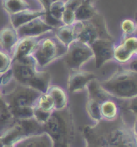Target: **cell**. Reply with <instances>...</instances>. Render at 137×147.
I'll return each mask as SVG.
<instances>
[{
    "label": "cell",
    "mask_w": 137,
    "mask_h": 147,
    "mask_svg": "<svg viewBox=\"0 0 137 147\" xmlns=\"http://www.w3.org/2000/svg\"><path fill=\"white\" fill-rule=\"evenodd\" d=\"M42 131L51 137L54 147H70L75 138V123L70 108L54 110L42 125Z\"/></svg>",
    "instance_id": "obj_2"
},
{
    "label": "cell",
    "mask_w": 137,
    "mask_h": 147,
    "mask_svg": "<svg viewBox=\"0 0 137 147\" xmlns=\"http://www.w3.org/2000/svg\"><path fill=\"white\" fill-rule=\"evenodd\" d=\"M100 84L114 99L126 101L137 95V72L124 67Z\"/></svg>",
    "instance_id": "obj_4"
},
{
    "label": "cell",
    "mask_w": 137,
    "mask_h": 147,
    "mask_svg": "<svg viewBox=\"0 0 137 147\" xmlns=\"http://www.w3.org/2000/svg\"><path fill=\"white\" fill-rule=\"evenodd\" d=\"M11 70L16 82L32 87L41 93H47L52 85L51 74L38 69L32 57L23 61H14Z\"/></svg>",
    "instance_id": "obj_3"
},
{
    "label": "cell",
    "mask_w": 137,
    "mask_h": 147,
    "mask_svg": "<svg viewBox=\"0 0 137 147\" xmlns=\"http://www.w3.org/2000/svg\"><path fill=\"white\" fill-rule=\"evenodd\" d=\"M46 14V11H25L19 13L8 15L10 23L12 28L17 29L22 25L25 24L26 23L32 20L35 18L42 16Z\"/></svg>",
    "instance_id": "obj_18"
},
{
    "label": "cell",
    "mask_w": 137,
    "mask_h": 147,
    "mask_svg": "<svg viewBox=\"0 0 137 147\" xmlns=\"http://www.w3.org/2000/svg\"><path fill=\"white\" fill-rule=\"evenodd\" d=\"M101 116L104 121H116L120 115V108L116 99L110 97L101 104Z\"/></svg>",
    "instance_id": "obj_19"
},
{
    "label": "cell",
    "mask_w": 137,
    "mask_h": 147,
    "mask_svg": "<svg viewBox=\"0 0 137 147\" xmlns=\"http://www.w3.org/2000/svg\"><path fill=\"white\" fill-rule=\"evenodd\" d=\"M62 58L67 69L77 70L82 69L86 62L94 59V53L89 45L74 40L67 46V51Z\"/></svg>",
    "instance_id": "obj_7"
},
{
    "label": "cell",
    "mask_w": 137,
    "mask_h": 147,
    "mask_svg": "<svg viewBox=\"0 0 137 147\" xmlns=\"http://www.w3.org/2000/svg\"><path fill=\"white\" fill-rule=\"evenodd\" d=\"M4 147H14L13 146H4Z\"/></svg>",
    "instance_id": "obj_39"
},
{
    "label": "cell",
    "mask_w": 137,
    "mask_h": 147,
    "mask_svg": "<svg viewBox=\"0 0 137 147\" xmlns=\"http://www.w3.org/2000/svg\"><path fill=\"white\" fill-rule=\"evenodd\" d=\"M4 100L0 97V136L3 134L15 122Z\"/></svg>",
    "instance_id": "obj_21"
},
{
    "label": "cell",
    "mask_w": 137,
    "mask_h": 147,
    "mask_svg": "<svg viewBox=\"0 0 137 147\" xmlns=\"http://www.w3.org/2000/svg\"><path fill=\"white\" fill-rule=\"evenodd\" d=\"M99 11L95 7V4L89 1L84 0L75 11L76 21H86L94 17Z\"/></svg>",
    "instance_id": "obj_22"
},
{
    "label": "cell",
    "mask_w": 137,
    "mask_h": 147,
    "mask_svg": "<svg viewBox=\"0 0 137 147\" xmlns=\"http://www.w3.org/2000/svg\"><path fill=\"white\" fill-rule=\"evenodd\" d=\"M73 27L76 40L89 45L98 39L114 40L108 29L106 19L99 11L89 20L76 21Z\"/></svg>",
    "instance_id": "obj_5"
},
{
    "label": "cell",
    "mask_w": 137,
    "mask_h": 147,
    "mask_svg": "<svg viewBox=\"0 0 137 147\" xmlns=\"http://www.w3.org/2000/svg\"><path fill=\"white\" fill-rule=\"evenodd\" d=\"M42 125L34 118L25 120H16L8 129L2 134L0 138L4 146H13L19 140L32 134L41 133Z\"/></svg>",
    "instance_id": "obj_8"
},
{
    "label": "cell",
    "mask_w": 137,
    "mask_h": 147,
    "mask_svg": "<svg viewBox=\"0 0 137 147\" xmlns=\"http://www.w3.org/2000/svg\"><path fill=\"white\" fill-rule=\"evenodd\" d=\"M12 57L7 52L0 49V75L6 73L11 68Z\"/></svg>",
    "instance_id": "obj_25"
},
{
    "label": "cell",
    "mask_w": 137,
    "mask_h": 147,
    "mask_svg": "<svg viewBox=\"0 0 137 147\" xmlns=\"http://www.w3.org/2000/svg\"><path fill=\"white\" fill-rule=\"evenodd\" d=\"M135 57H137V40L136 44V48H135Z\"/></svg>",
    "instance_id": "obj_34"
},
{
    "label": "cell",
    "mask_w": 137,
    "mask_h": 147,
    "mask_svg": "<svg viewBox=\"0 0 137 147\" xmlns=\"http://www.w3.org/2000/svg\"><path fill=\"white\" fill-rule=\"evenodd\" d=\"M136 28V21L132 19H125L121 23V30L123 36H133Z\"/></svg>",
    "instance_id": "obj_26"
},
{
    "label": "cell",
    "mask_w": 137,
    "mask_h": 147,
    "mask_svg": "<svg viewBox=\"0 0 137 147\" xmlns=\"http://www.w3.org/2000/svg\"><path fill=\"white\" fill-rule=\"evenodd\" d=\"M35 108H40L48 112L54 111V103L51 95L48 93H42L36 101Z\"/></svg>",
    "instance_id": "obj_24"
},
{
    "label": "cell",
    "mask_w": 137,
    "mask_h": 147,
    "mask_svg": "<svg viewBox=\"0 0 137 147\" xmlns=\"http://www.w3.org/2000/svg\"><path fill=\"white\" fill-rule=\"evenodd\" d=\"M95 78H97V76L94 72L83 70L82 69L69 70L67 80V89L71 93L81 92L85 91L87 85Z\"/></svg>",
    "instance_id": "obj_13"
},
{
    "label": "cell",
    "mask_w": 137,
    "mask_h": 147,
    "mask_svg": "<svg viewBox=\"0 0 137 147\" xmlns=\"http://www.w3.org/2000/svg\"><path fill=\"white\" fill-rule=\"evenodd\" d=\"M0 97H2V93H1V91H0Z\"/></svg>",
    "instance_id": "obj_40"
},
{
    "label": "cell",
    "mask_w": 137,
    "mask_h": 147,
    "mask_svg": "<svg viewBox=\"0 0 137 147\" xmlns=\"http://www.w3.org/2000/svg\"><path fill=\"white\" fill-rule=\"evenodd\" d=\"M53 34L61 43L66 47L74 40H76V35L73 25H62L56 28Z\"/></svg>",
    "instance_id": "obj_23"
},
{
    "label": "cell",
    "mask_w": 137,
    "mask_h": 147,
    "mask_svg": "<svg viewBox=\"0 0 137 147\" xmlns=\"http://www.w3.org/2000/svg\"><path fill=\"white\" fill-rule=\"evenodd\" d=\"M66 51L67 47L52 33V36L39 39L32 53V57L38 69H40L50 65L52 62L59 58H62Z\"/></svg>",
    "instance_id": "obj_6"
},
{
    "label": "cell",
    "mask_w": 137,
    "mask_h": 147,
    "mask_svg": "<svg viewBox=\"0 0 137 147\" xmlns=\"http://www.w3.org/2000/svg\"><path fill=\"white\" fill-rule=\"evenodd\" d=\"M2 96L15 120L33 118V110L42 94L32 87L17 82L14 78L0 87Z\"/></svg>",
    "instance_id": "obj_1"
},
{
    "label": "cell",
    "mask_w": 137,
    "mask_h": 147,
    "mask_svg": "<svg viewBox=\"0 0 137 147\" xmlns=\"http://www.w3.org/2000/svg\"><path fill=\"white\" fill-rule=\"evenodd\" d=\"M132 134L135 138H137V116H135V120H134L132 127Z\"/></svg>",
    "instance_id": "obj_31"
},
{
    "label": "cell",
    "mask_w": 137,
    "mask_h": 147,
    "mask_svg": "<svg viewBox=\"0 0 137 147\" xmlns=\"http://www.w3.org/2000/svg\"><path fill=\"white\" fill-rule=\"evenodd\" d=\"M41 2H42V3H43L44 7V8L45 10L47 11L48 7V6L51 4L52 3H53V2H55L56 0H40Z\"/></svg>",
    "instance_id": "obj_32"
},
{
    "label": "cell",
    "mask_w": 137,
    "mask_h": 147,
    "mask_svg": "<svg viewBox=\"0 0 137 147\" xmlns=\"http://www.w3.org/2000/svg\"><path fill=\"white\" fill-rule=\"evenodd\" d=\"M44 16L35 18L32 20L18 28L16 31L19 37H40L45 34L53 33L56 28L45 20Z\"/></svg>",
    "instance_id": "obj_10"
},
{
    "label": "cell",
    "mask_w": 137,
    "mask_h": 147,
    "mask_svg": "<svg viewBox=\"0 0 137 147\" xmlns=\"http://www.w3.org/2000/svg\"><path fill=\"white\" fill-rule=\"evenodd\" d=\"M134 20H137V10L136 11V13H135V18H134Z\"/></svg>",
    "instance_id": "obj_37"
},
{
    "label": "cell",
    "mask_w": 137,
    "mask_h": 147,
    "mask_svg": "<svg viewBox=\"0 0 137 147\" xmlns=\"http://www.w3.org/2000/svg\"><path fill=\"white\" fill-rule=\"evenodd\" d=\"M127 108L134 116H137V95L128 100H126Z\"/></svg>",
    "instance_id": "obj_29"
},
{
    "label": "cell",
    "mask_w": 137,
    "mask_h": 147,
    "mask_svg": "<svg viewBox=\"0 0 137 147\" xmlns=\"http://www.w3.org/2000/svg\"><path fill=\"white\" fill-rule=\"evenodd\" d=\"M137 37L134 36H123L122 40L115 44L114 47V60L120 64H128L130 61L135 57V48Z\"/></svg>",
    "instance_id": "obj_12"
},
{
    "label": "cell",
    "mask_w": 137,
    "mask_h": 147,
    "mask_svg": "<svg viewBox=\"0 0 137 147\" xmlns=\"http://www.w3.org/2000/svg\"><path fill=\"white\" fill-rule=\"evenodd\" d=\"M84 0H64V8L71 10L75 12L77 7L83 3Z\"/></svg>",
    "instance_id": "obj_28"
},
{
    "label": "cell",
    "mask_w": 137,
    "mask_h": 147,
    "mask_svg": "<svg viewBox=\"0 0 137 147\" xmlns=\"http://www.w3.org/2000/svg\"><path fill=\"white\" fill-rule=\"evenodd\" d=\"M19 40L17 31L11 26L5 27L0 30V49L11 56Z\"/></svg>",
    "instance_id": "obj_17"
},
{
    "label": "cell",
    "mask_w": 137,
    "mask_h": 147,
    "mask_svg": "<svg viewBox=\"0 0 137 147\" xmlns=\"http://www.w3.org/2000/svg\"><path fill=\"white\" fill-rule=\"evenodd\" d=\"M2 7L7 15L25 11H46L40 0H2Z\"/></svg>",
    "instance_id": "obj_14"
},
{
    "label": "cell",
    "mask_w": 137,
    "mask_h": 147,
    "mask_svg": "<svg viewBox=\"0 0 137 147\" xmlns=\"http://www.w3.org/2000/svg\"><path fill=\"white\" fill-rule=\"evenodd\" d=\"M14 147H54L51 137L45 132L32 134L19 140Z\"/></svg>",
    "instance_id": "obj_16"
},
{
    "label": "cell",
    "mask_w": 137,
    "mask_h": 147,
    "mask_svg": "<svg viewBox=\"0 0 137 147\" xmlns=\"http://www.w3.org/2000/svg\"><path fill=\"white\" fill-rule=\"evenodd\" d=\"M86 1H89V2H90V3H94V4H95V3H96V1H97V0H86Z\"/></svg>",
    "instance_id": "obj_36"
},
{
    "label": "cell",
    "mask_w": 137,
    "mask_h": 147,
    "mask_svg": "<svg viewBox=\"0 0 137 147\" xmlns=\"http://www.w3.org/2000/svg\"><path fill=\"white\" fill-rule=\"evenodd\" d=\"M128 69H129L132 71H135L137 72V58L133 57L132 60L128 63Z\"/></svg>",
    "instance_id": "obj_30"
},
{
    "label": "cell",
    "mask_w": 137,
    "mask_h": 147,
    "mask_svg": "<svg viewBox=\"0 0 137 147\" xmlns=\"http://www.w3.org/2000/svg\"><path fill=\"white\" fill-rule=\"evenodd\" d=\"M135 138V137H134ZM135 142H136V144L137 146V138H135Z\"/></svg>",
    "instance_id": "obj_38"
},
{
    "label": "cell",
    "mask_w": 137,
    "mask_h": 147,
    "mask_svg": "<svg viewBox=\"0 0 137 147\" xmlns=\"http://www.w3.org/2000/svg\"><path fill=\"white\" fill-rule=\"evenodd\" d=\"M0 147H4V144L3 142V141H2V139L0 138Z\"/></svg>",
    "instance_id": "obj_35"
},
{
    "label": "cell",
    "mask_w": 137,
    "mask_h": 147,
    "mask_svg": "<svg viewBox=\"0 0 137 147\" xmlns=\"http://www.w3.org/2000/svg\"><path fill=\"white\" fill-rule=\"evenodd\" d=\"M135 21H136V28H135V31H134L133 36L137 37V20H135Z\"/></svg>",
    "instance_id": "obj_33"
},
{
    "label": "cell",
    "mask_w": 137,
    "mask_h": 147,
    "mask_svg": "<svg viewBox=\"0 0 137 147\" xmlns=\"http://www.w3.org/2000/svg\"><path fill=\"white\" fill-rule=\"evenodd\" d=\"M115 44L114 40L98 39L90 45L96 69H100L107 62L114 60Z\"/></svg>",
    "instance_id": "obj_11"
},
{
    "label": "cell",
    "mask_w": 137,
    "mask_h": 147,
    "mask_svg": "<svg viewBox=\"0 0 137 147\" xmlns=\"http://www.w3.org/2000/svg\"><path fill=\"white\" fill-rule=\"evenodd\" d=\"M47 93L52 98L54 103V110H62L68 108V95L62 87L57 85H51Z\"/></svg>",
    "instance_id": "obj_20"
},
{
    "label": "cell",
    "mask_w": 137,
    "mask_h": 147,
    "mask_svg": "<svg viewBox=\"0 0 137 147\" xmlns=\"http://www.w3.org/2000/svg\"><path fill=\"white\" fill-rule=\"evenodd\" d=\"M87 91V100H86V110L90 119L95 123L102 121L101 116V104L105 100L112 97L103 89L100 81L95 78L87 85L86 88Z\"/></svg>",
    "instance_id": "obj_9"
},
{
    "label": "cell",
    "mask_w": 137,
    "mask_h": 147,
    "mask_svg": "<svg viewBox=\"0 0 137 147\" xmlns=\"http://www.w3.org/2000/svg\"><path fill=\"white\" fill-rule=\"evenodd\" d=\"M75 22H76L75 12L71 10L64 8V13L62 15V18H61L62 24L63 25H73Z\"/></svg>",
    "instance_id": "obj_27"
},
{
    "label": "cell",
    "mask_w": 137,
    "mask_h": 147,
    "mask_svg": "<svg viewBox=\"0 0 137 147\" xmlns=\"http://www.w3.org/2000/svg\"><path fill=\"white\" fill-rule=\"evenodd\" d=\"M40 37H24L19 38L17 45L14 49L11 57L14 61H23L32 57Z\"/></svg>",
    "instance_id": "obj_15"
}]
</instances>
